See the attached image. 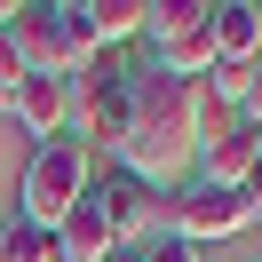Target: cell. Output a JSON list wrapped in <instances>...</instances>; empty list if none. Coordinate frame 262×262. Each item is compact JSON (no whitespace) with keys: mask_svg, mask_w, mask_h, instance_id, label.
<instances>
[{"mask_svg":"<svg viewBox=\"0 0 262 262\" xmlns=\"http://www.w3.org/2000/svg\"><path fill=\"white\" fill-rule=\"evenodd\" d=\"M183 151H199V80L135 64V119H127V143L112 151V167L135 183H167L183 167Z\"/></svg>","mask_w":262,"mask_h":262,"instance_id":"1","label":"cell"},{"mask_svg":"<svg viewBox=\"0 0 262 262\" xmlns=\"http://www.w3.org/2000/svg\"><path fill=\"white\" fill-rule=\"evenodd\" d=\"M88 191H96V151H88L80 135H56V143H32V159H24L16 214H24V223H40V230H56Z\"/></svg>","mask_w":262,"mask_h":262,"instance_id":"2","label":"cell"},{"mask_svg":"<svg viewBox=\"0 0 262 262\" xmlns=\"http://www.w3.org/2000/svg\"><path fill=\"white\" fill-rule=\"evenodd\" d=\"M151 64L175 80H207L214 72V0H151Z\"/></svg>","mask_w":262,"mask_h":262,"instance_id":"3","label":"cell"},{"mask_svg":"<svg viewBox=\"0 0 262 262\" xmlns=\"http://www.w3.org/2000/svg\"><path fill=\"white\" fill-rule=\"evenodd\" d=\"M127 119H135V72L119 56H103L96 72L72 80V127H80L88 151H119L127 143Z\"/></svg>","mask_w":262,"mask_h":262,"instance_id":"4","label":"cell"},{"mask_svg":"<svg viewBox=\"0 0 262 262\" xmlns=\"http://www.w3.org/2000/svg\"><path fill=\"white\" fill-rule=\"evenodd\" d=\"M159 214H167V238L214 246V238H238V230H246V191H223V183H183Z\"/></svg>","mask_w":262,"mask_h":262,"instance_id":"5","label":"cell"},{"mask_svg":"<svg viewBox=\"0 0 262 262\" xmlns=\"http://www.w3.org/2000/svg\"><path fill=\"white\" fill-rule=\"evenodd\" d=\"M8 48L24 56V72H56L64 80V40H56V0H16V16L0 24Z\"/></svg>","mask_w":262,"mask_h":262,"instance_id":"6","label":"cell"},{"mask_svg":"<svg viewBox=\"0 0 262 262\" xmlns=\"http://www.w3.org/2000/svg\"><path fill=\"white\" fill-rule=\"evenodd\" d=\"M88 199L103 207V223H112V238H119V246H127V238H143V230H151V214H159L151 183L119 175V167H112V175H96V191H88Z\"/></svg>","mask_w":262,"mask_h":262,"instance_id":"7","label":"cell"},{"mask_svg":"<svg viewBox=\"0 0 262 262\" xmlns=\"http://www.w3.org/2000/svg\"><path fill=\"white\" fill-rule=\"evenodd\" d=\"M16 119L32 127V143H56V135L72 127V80H56V72H32V80L16 88Z\"/></svg>","mask_w":262,"mask_h":262,"instance_id":"8","label":"cell"},{"mask_svg":"<svg viewBox=\"0 0 262 262\" xmlns=\"http://www.w3.org/2000/svg\"><path fill=\"white\" fill-rule=\"evenodd\" d=\"M262 56V0H214V64L246 72Z\"/></svg>","mask_w":262,"mask_h":262,"instance_id":"9","label":"cell"},{"mask_svg":"<svg viewBox=\"0 0 262 262\" xmlns=\"http://www.w3.org/2000/svg\"><path fill=\"white\" fill-rule=\"evenodd\" d=\"M112 254H119V238H112V223H103V207L80 199V207L56 223V262H112Z\"/></svg>","mask_w":262,"mask_h":262,"instance_id":"10","label":"cell"},{"mask_svg":"<svg viewBox=\"0 0 262 262\" xmlns=\"http://www.w3.org/2000/svg\"><path fill=\"white\" fill-rule=\"evenodd\" d=\"M262 167V135L254 127H230L223 143H207V167H199V183H223V191H246V175Z\"/></svg>","mask_w":262,"mask_h":262,"instance_id":"11","label":"cell"},{"mask_svg":"<svg viewBox=\"0 0 262 262\" xmlns=\"http://www.w3.org/2000/svg\"><path fill=\"white\" fill-rule=\"evenodd\" d=\"M88 24H96L103 56H119V48H135L151 32V0H88Z\"/></svg>","mask_w":262,"mask_h":262,"instance_id":"12","label":"cell"},{"mask_svg":"<svg viewBox=\"0 0 262 262\" xmlns=\"http://www.w3.org/2000/svg\"><path fill=\"white\" fill-rule=\"evenodd\" d=\"M56 40H64V80H80V72L103 64V40H96V24H88V0H56Z\"/></svg>","mask_w":262,"mask_h":262,"instance_id":"13","label":"cell"},{"mask_svg":"<svg viewBox=\"0 0 262 262\" xmlns=\"http://www.w3.org/2000/svg\"><path fill=\"white\" fill-rule=\"evenodd\" d=\"M0 262H56V230L8 214V223H0Z\"/></svg>","mask_w":262,"mask_h":262,"instance_id":"14","label":"cell"},{"mask_svg":"<svg viewBox=\"0 0 262 262\" xmlns=\"http://www.w3.org/2000/svg\"><path fill=\"white\" fill-rule=\"evenodd\" d=\"M32 80V72H24V56L8 48V32H0V112H16V88Z\"/></svg>","mask_w":262,"mask_h":262,"instance_id":"15","label":"cell"},{"mask_svg":"<svg viewBox=\"0 0 262 262\" xmlns=\"http://www.w3.org/2000/svg\"><path fill=\"white\" fill-rule=\"evenodd\" d=\"M143 262H199V246H183V238H151Z\"/></svg>","mask_w":262,"mask_h":262,"instance_id":"16","label":"cell"},{"mask_svg":"<svg viewBox=\"0 0 262 262\" xmlns=\"http://www.w3.org/2000/svg\"><path fill=\"white\" fill-rule=\"evenodd\" d=\"M246 223H262V167L246 175Z\"/></svg>","mask_w":262,"mask_h":262,"instance_id":"17","label":"cell"},{"mask_svg":"<svg viewBox=\"0 0 262 262\" xmlns=\"http://www.w3.org/2000/svg\"><path fill=\"white\" fill-rule=\"evenodd\" d=\"M112 262H143V246H119V254H112Z\"/></svg>","mask_w":262,"mask_h":262,"instance_id":"18","label":"cell"},{"mask_svg":"<svg viewBox=\"0 0 262 262\" xmlns=\"http://www.w3.org/2000/svg\"><path fill=\"white\" fill-rule=\"evenodd\" d=\"M254 135H262V119H254Z\"/></svg>","mask_w":262,"mask_h":262,"instance_id":"19","label":"cell"}]
</instances>
